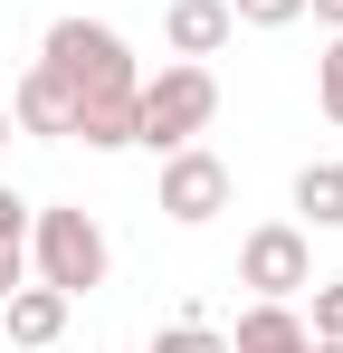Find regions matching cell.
I'll list each match as a JSON object with an SVG mask.
<instances>
[{
  "label": "cell",
  "instance_id": "cell-1",
  "mask_svg": "<svg viewBox=\"0 0 343 353\" xmlns=\"http://www.w3.org/2000/svg\"><path fill=\"white\" fill-rule=\"evenodd\" d=\"M210 115H220V77H210V58H172L163 77L134 86V143H143V153H181V143H200Z\"/></svg>",
  "mask_w": 343,
  "mask_h": 353
},
{
  "label": "cell",
  "instance_id": "cell-2",
  "mask_svg": "<svg viewBox=\"0 0 343 353\" xmlns=\"http://www.w3.org/2000/svg\"><path fill=\"white\" fill-rule=\"evenodd\" d=\"M114 268L105 248V220L96 210H76V201H48V210H29V277L57 296H96Z\"/></svg>",
  "mask_w": 343,
  "mask_h": 353
},
{
  "label": "cell",
  "instance_id": "cell-3",
  "mask_svg": "<svg viewBox=\"0 0 343 353\" xmlns=\"http://www.w3.org/2000/svg\"><path fill=\"white\" fill-rule=\"evenodd\" d=\"M39 58H48L57 77L76 86V96H134V86H143V67H134V39H124L114 19H86V10L48 19Z\"/></svg>",
  "mask_w": 343,
  "mask_h": 353
},
{
  "label": "cell",
  "instance_id": "cell-4",
  "mask_svg": "<svg viewBox=\"0 0 343 353\" xmlns=\"http://www.w3.org/2000/svg\"><path fill=\"white\" fill-rule=\"evenodd\" d=\"M238 287L295 305V296L315 287V230L305 220H258V230L238 239Z\"/></svg>",
  "mask_w": 343,
  "mask_h": 353
},
{
  "label": "cell",
  "instance_id": "cell-5",
  "mask_svg": "<svg viewBox=\"0 0 343 353\" xmlns=\"http://www.w3.org/2000/svg\"><path fill=\"white\" fill-rule=\"evenodd\" d=\"M163 220H181V230H210L229 210V163L210 153V143H181V153H163Z\"/></svg>",
  "mask_w": 343,
  "mask_h": 353
},
{
  "label": "cell",
  "instance_id": "cell-6",
  "mask_svg": "<svg viewBox=\"0 0 343 353\" xmlns=\"http://www.w3.org/2000/svg\"><path fill=\"white\" fill-rule=\"evenodd\" d=\"M10 124H19V134L67 143V124H76V86H67L48 58H29V67H19V86H10Z\"/></svg>",
  "mask_w": 343,
  "mask_h": 353
},
{
  "label": "cell",
  "instance_id": "cell-7",
  "mask_svg": "<svg viewBox=\"0 0 343 353\" xmlns=\"http://www.w3.org/2000/svg\"><path fill=\"white\" fill-rule=\"evenodd\" d=\"M67 315H76V296L39 287V277H19V287L0 296V325H10V344H19V353H48L57 334H67Z\"/></svg>",
  "mask_w": 343,
  "mask_h": 353
},
{
  "label": "cell",
  "instance_id": "cell-8",
  "mask_svg": "<svg viewBox=\"0 0 343 353\" xmlns=\"http://www.w3.org/2000/svg\"><path fill=\"white\" fill-rule=\"evenodd\" d=\"M229 29H238L229 0H172V10H163V48H172V58H220Z\"/></svg>",
  "mask_w": 343,
  "mask_h": 353
},
{
  "label": "cell",
  "instance_id": "cell-9",
  "mask_svg": "<svg viewBox=\"0 0 343 353\" xmlns=\"http://www.w3.org/2000/svg\"><path fill=\"white\" fill-rule=\"evenodd\" d=\"M315 334H305V315L295 305H277V296H258L248 315H238V334H229V353H305Z\"/></svg>",
  "mask_w": 343,
  "mask_h": 353
},
{
  "label": "cell",
  "instance_id": "cell-10",
  "mask_svg": "<svg viewBox=\"0 0 343 353\" xmlns=\"http://www.w3.org/2000/svg\"><path fill=\"white\" fill-rule=\"evenodd\" d=\"M67 143H86V153H124V143H134V96H76Z\"/></svg>",
  "mask_w": 343,
  "mask_h": 353
},
{
  "label": "cell",
  "instance_id": "cell-11",
  "mask_svg": "<svg viewBox=\"0 0 343 353\" xmlns=\"http://www.w3.org/2000/svg\"><path fill=\"white\" fill-rule=\"evenodd\" d=\"M295 220L305 230H343V163H305L295 172Z\"/></svg>",
  "mask_w": 343,
  "mask_h": 353
},
{
  "label": "cell",
  "instance_id": "cell-12",
  "mask_svg": "<svg viewBox=\"0 0 343 353\" xmlns=\"http://www.w3.org/2000/svg\"><path fill=\"white\" fill-rule=\"evenodd\" d=\"M153 353H229V334H220V325H200V315H181V325L153 334Z\"/></svg>",
  "mask_w": 343,
  "mask_h": 353
},
{
  "label": "cell",
  "instance_id": "cell-13",
  "mask_svg": "<svg viewBox=\"0 0 343 353\" xmlns=\"http://www.w3.org/2000/svg\"><path fill=\"white\" fill-rule=\"evenodd\" d=\"M315 105H324V124H343V29L324 39V58H315Z\"/></svg>",
  "mask_w": 343,
  "mask_h": 353
},
{
  "label": "cell",
  "instance_id": "cell-14",
  "mask_svg": "<svg viewBox=\"0 0 343 353\" xmlns=\"http://www.w3.org/2000/svg\"><path fill=\"white\" fill-rule=\"evenodd\" d=\"M305 305H315V315H305V334H334V344H343V277H315Z\"/></svg>",
  "mask_w": 343,
  "mask_h": 353
},
{
  "label": "cell",
  "instance_id": "cell-15",
  "mask_svg": "<svg viewBox=\"0 0 343 353\" xmlns=\"http://www.w3.org/2000/svg\"><path fill=\"white\" fill-rule=\"evenodd\" d=\"M229 19H238V29H295L305 0H229Z\"/></svg>",
  "mask_w": 343,
  "mask_h": 353
},
{
  "label": "cell",
  "instance_id": "cell-16",
  "mask_svg": "<svg viewBox=\"0 0 343 353\" xmlns=\"http://www.w3.org/2000/svg\"><path fill=\"white\" fill-rule=\"evenodd\" d=\"M19 277H29V239H0V296L19 287Z\"/></svg>",
  "mask_w": 343,
  "mask_h": 353
},
{
  "label": "cell",
  "instance_id": "cell-17",
  "mask_svg": "<svg viewBox=\"0 0 343 353\" xmlns=\"http://www.w3.org/2000/svg\"><path fill=\"white\" fill-rule=\"evenodd\" d=\"M0 239H29V201H19L10 181H0Z\"/></svg>",
  "mask_w": 343,
  "mask_h": 353
},
{
  "label": "cell",
  "instance_id": "cell-18",
  "mask_svg": "<svg viewBox=\"0 0 343 353\" xmlns=\"http://www.w3.org/2000/svg\"><path fill=\"white\" fill-rule=\"evenodd\" d=\"M305 10H315V19H324V29H343V0H305Z\"/></svg>",
  "mask_w": 343,
  "mask_h": 353
},
{
  "label": "cell",
  "instance_id": "cell-19",
  "mask_svg": "<svg viewBox=\"0 0 343 353\" xmlns=\"http://www.w3.org/2000/svg\"><path fill=\"white\" fill-rule=\"evenodd\" d=\"M10 134H19V124H10V105H0V163H10Z\"/></svg>",
  "mask_w": 343,
  "mask_h": 353
},
{
  "label": "cell",
  "instance_id": "cell-20",
  "mask_svg": "<svg viewBox=\"0 0 343 353\" xmlns=\"http://www.w3.org/2000/svg\"><path fill=\"white\" fill-rule=\"evenodd\" d=\"M305 353H343V344H334V334H315V344H305Z\"/></svg>",
  "mask_w": 343,
  "mask_h": 353
}]
</instances>
